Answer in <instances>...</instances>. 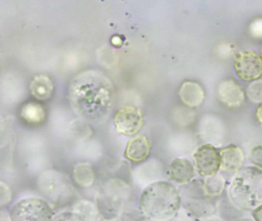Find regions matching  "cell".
<instances>
[{
    "mask_svg": "<svg viewBox=\"0 0 262 221\" xmlns=\"http://www.w3.org/2000/svg\"><path fill=\"white\" fill-rule=\"evenodd\" d=\"M70 98L76 113L92 121L98 120L105 117L112 108L113 85L102 74L89 71L73 80Z\"/></svg>",
    "mask_w": 262,
    "mask_h": 221,
    "instance_id": "6da1fadb",
    "label": "cell"
},
{
    "mask_svg": "<svg viewBox=\"0 0 262 221\" xmlns=\"http://www.w3.org/2000/svg\"><path fill=\"white\" fill-rule=\"evenodd\" d=\"M182 207L179 189L166 181L147 186L139 198L141 214L148 221H170Z\"/></svg>",
    "mask_w": 262,
    "mask_h": 221,
    "instance_id": "7a4b0ae2",
    "label": "cell"
},
{
    "mask_svg": "<svg viewBox=\"0 0 262 221\" xmlns=\"http://www.w3.org/2000/svg\"><path fill=\"white\" fill-rule=\"evenodd\" d=\"M227 194L231 205L237 210H254L262 204V170L243 167L233 176L227 187Z\"/></svg>",
    "mask_w": 262,
    "mask_h": 221,
    "instance_id": "3957f363",
    "label": "cell"
},
{
    "mask_svg": "<svg viewBox=\"0 0 262 221\" xmlns=\"http://www.w3.org/2000/svg\"><path fill=\"white\" fill-rule=\"evenodd\" d=\"M36 185L42 197L50 204L63 206L75 201L76 190L70 178L56 170H47L36 180Z\"/></svg>",
    "mask_w": 262,
    "mask_h": 221,
    "instance_id": "277c9868",
    "label": "cell"
},
{
    "mask_svg": "<svg viewBox=\"0 0 262 221\" xmlns=\"http://www.w3.org/2000/svg\"><path fill=\"white\" fill-rule=\"evenodd\" d=\"M179 192L182 207L197 219L214 216L217 212V197L207 194L202 180H194L189 184L182 186Z\"/></svg>",
    "mask_w": 262,
    "mask_h": 221,
    "instance_id": "5b68a950",
    "label": "cell"
},
{
    "mask_svg": "<svg viewBox=\"0 0 262 221\" xmlns=\"http://www.w3.org/2000/svg\"><path fill=\"white\" fill-rule=\"evenodd\" d=\"M130 193L131 189L125 181L119 178H111L105 181L98 197L97 206L101 215L105 211V214L107 213L111 217L118 216L129 198Z\"/></svg>",
    "mask_w": 262,
    "mask_h": 221,
    "instance_id": "8992f818",
    "label": "cell"
},
{
    "mask_svg": "<svg viewBox=\"0 0 262 221\" xmlns=\"http://www.w3.org/2000/svg\"><path fill=\"white\" fill-rule=\"evenodd\" d=\"M11 221H53L51 204L44 198L29 196L19 200L10 212Z\"/></svg>",
    "mask_w": 262,
    "mask_h": 221,
    "instance_id": "52a82bcc",
    "label": "cell"
},
{
    "mask_svg": "<svg viewBox=\"0 0 262 221\" xmlns=\"http://www.w3.org/2000/svg\"><path fill=\"white\" fill-rule=\"evenodd\" d=\"M196 171L202 176H213L220 170V151L212 144L200 146L194 153Z\"/></svg>",
    "mask_w": 262,
    "mask_h": 221,
    "instance_id": "ba28073f",
    "label": "cell"
},
{
    "mask_svg": "<svg viewBox=\"0 0 262 221\" xmlns=\"http://www.w3.org/2000/svg\"><path fill=\"white\" fill-rule=\"evenodd\" d=\"M116 130L125 136H133L143 125V116L140 109L127 105L121 108L115 115Z\"/></svg>",
    "mask_w": 262,
    "mask_h": 221,
    "instance_id": "9c48e42d",
    "label": "cell"
},
{
    "mask_svg": "<svg viewBox=\"0 0 262 221\" xmlns=\"http://www.w3.org/2000/svg\"><path fill=\"white\" fill-rule=\"evenodd\" d=\"M234 69L244 81L258 79L262 75V58L255 52H242L236 58Z\"/></svg>",
    "mask_w": 262,
    "mask_h": 221,
    "instance_id": "30bf717a",
    "label": "cell"
},
{
    "mask_svg": "<svg viewBox=\"0 0 262 221\" xmlns=\"http://www.w3.org/2000/svg\"><path fill=\"white\" fill-rule=\"evenodd\" d=\"M220 171L228 176H234L242 168L245 163V153L238 146H227L220 150Z\"/></svg>",
    "mask_w": 262,
    "mask_h": 221,
    "instance_id": "8fae6325",
    "label": "cell"
},
{
    "mask_svg": "<svg viewBox=\"0 0 262 221\" xmlns=\"http://www.w3.org/2000/svg\"><path fill=\"white\" fill-rule=\"evenodd\" d=\"M217 96L223 104L229 107H238L245 101L243 89L234 80L228 79L222 81L217 87Z\"/></svg>",
    "mask_w": 262,
    "mask_h": 221,
    "instance_id": "7c38bea8",
    "label": "cell"
},
{
    "mask_svg": "<svg viewBox=\"0 0 262 221\" xmlns=\"http://www.w3.org/2000/svg\"><path fill=\"white\" fill-rule=\"evenodd\" d=\"M194 164L185 158H176L169 166V176L177 184L185 185L194 181L196 174Z\"/></svg>",
    "mask_w": 262,
    "mask_h": 221,
    "instance_id": "4fadbf2b",
    "label": "cell"
},
{
    "mask_svg": "<svg viewBox=\"0 0 262 221\" xmlns=\"http://www.w3.org/2000/svg\"><path fill=\"white\" fill-rule=\"evenodd\" d=\"M151 148L149 139L145 135H140L128 141L125 150V156L133 162H142L149 156Z\"/></svg>",
    "mask_w": 262,
    "mask_h": 221,
    "instance_id": "5bb4252c",
    "label": "cell"
},
{
    "mask_svg": "<svg viewBox=\"0 0 262 221\" xmlns=\"http://www.w3.org/2000/svg\"><path fill=\"white\" fill-rule=\"evenodd\" d=\"M205 95L203 87L196 81H185L179 90V96L182 102L190 107H197L202 105Z\"/></svg>",
    "mask_w": 262,
    "mask_h": 221,
    "instance_id": "9a60e30c",
    "label": "cell"
},
{
    "mask_svg": "<svg viewBox=\"0 0 262 221\" xmlns=\"http://www.w3.org/2000/svg\"><path fill=\"white\" fill-rule=\"evenodd\" d=\"M70 211L82 221H101L102 219V215L97 204L88 200L74 201Z\"/></svg>",
    "mask_w": 262,
    "mask_h": 221,
    "instance_id": "2e32d148",
    "label": "cell"
},
{
    "mask_svg": "<svg viewBox=\"0 0 262 221\" xmlns=\"http://www.w3.org/2000/svg\"><path fill=\"white\" fill-rule=\"evenodd\" d=\"M54 90L53 81L47 75H36L30 83L32 95L40 101H47L52 97Z\"/></svg>",
    "mask_w": 262,
    "mask_h": 221,
    "instance_id": "e0dca14e",
    "label": "cell"
},
{
    "mask_svg": "<svg viewBox=\"0 0 262 221\" xmlns=\"http://www.w3.org/2000/svg\"><path fill=\"white\" fill-rule=\"evenodd\" d=\"M73 180L80 187H91L96 180L93 167L88 163L78 164L73 169Z\"/></svg>",
    "mask_w": 262,
    "mask_h": 221,
    "instance_id": "ac0fdd59",
    "label": "cell"
},
{
    "mask_svg": "<svg viewBox=\"0 0 262 221\" xmlns=\"http://www.w3.org/2000/svg\"><path fill=\"white\" fill-rule=\"evenodd\" d=\"M21 116L27 122L39 124L45 118V110L41 104L36 102H29L23 106Z\"/></svg>",
    "mask_w": 262,
    "mask_h": 221,
    "instance_id": "d6986e66",
    "label": "cell"
},
{
    "mask_svg": "<svg viewBox=\"0 0 262 221\" xmlns=\"http://www.w3.org/2000/svg\"><path fill=\"white\" fill-rule=\"evenodd\" d=\"M203 183L204 188L207 194L212 197L220 196L225 188V178L219 173L213 176H206Z\"/></svg>",
    "mask_w": 262,
    "mask_h": 221,
    "instance_id": "ffe728a7",
    "label": "cell"
},
{
    "mask_svg": "<svg viewBox=\"0 0 262 221\" xmlns=\"http://www.w3.org/2000/svg\"><path fill=\"white\" fill-rule=\"evenodd\" d=\"M247 95L253 102H262V80H257L248 85Z\"/></svg>",
    "mask_w": 262,
    "mask_h": 221,
    "instance_id": "44dd1931",
    "label": "cell"
},
{
    "mask_svg": "<svg viewBox=\"0 0 262 221\" xmlns=\"http://www.w3.org/2000/svg\"><path fill=\"white\" fill-rule=\"evenodd\" d=\"M248 161L254 167L262 170V146H256L251 149Z\"/></svg>",
    "mask_w": 262,
    "mask_h": 221,
    "instance_id": "7402d4cb",
    "label": "cell"
},
{
    "mask_svg": "<svg viewBox=\"0 0 262 221\" xmlns=\"http://www.w3.org/2000/svg\"><path fill=\"white\" fill-rule=\"evenodd\" d=\"M0 190H1V206L7 205L11 201L12 196H13V191L10 187L7 184L1 182L0 184Z\"/></svg>",
    "mask_w": 262,
    "mask_h": 221,
    "instance_id": "603a6c76",
    "label": "cell"
},
{
    "mask_svg": "<svg viewBox=\"0 0 262 221\" xmlns=\"http://www.w3.org/2000/svg\"><path fill=\"white\" fill-rule=\"evenodd\" d=\"M199 219L194 217L191 213L182 207L181 210L178 212L177 214L170 221H198Z\"/></svg>",
    "mask_w": 262,
    "mask_h": 221,
    "instance_id": "cb8c5ba5",
    "label": "cell"
},
{
    "mask_svg": "<svg viewBox=\"0 0 262 221\" xmlns=\"http://www.w3.org/2000/svg\"><path fill=\"white\" fill-rule=\"evenodd\" d=\"M53 221H82L74 213L69 211H62L56 213L53 217Z\"/></svg>",
    "mask_w": 262,
    "mask_h": 221,
    "instance_id": "d4e9b609",
    "label": "cell"
},
{
    "mask_svg": "<svg viewBox=\"0 0 262 221\" xmlns=\"http://www.w3.org/2000/svg\"><path fill=\"white\" fill-rule=\"evenodd\" d=\"M251 32L254 36L262 37V25L261 26H258L256 21H254L251 25Z\"/></svg>",
    "mask_w": 262,
    "mask_h": 221,
    "instance_id": "484cf974",
    "label": "cell"
},
{
    "mask_svg": "<svg viewBox=\"0 0 262 221\" xmlns=\"http://www.w3.org/2000/svg\"><path fill=\"white\" fill-rule=\"evenodd\" d=\"M252 217L254 221H262V204L252 210Z\"/></svg>",
    "mask_w": 262,
    "mask_h": 221,
    "instance_id": "4316f807",
    "label": "cell"
},
{
    "mask_svg": "<svg viewBox=\"0 0 262 221\" xmlns=\"http://www.w3.org/2000/svg\"><path fill=\"white\" fill-rule=\"evenodd\" d=\"M0 221H11V218H10V213L6 211L4 209L1 210V213H0Z\"/></svg>",
    "mask_w": 262,
    "mask_h": 221,
    "instance_id": "83f0119b",
    "label": "cell"
},
{
    "mask_svg": "<svg viewBox=\"0 0 262 221\" xmlns=\"http://www.w3.org/2000/svg\"><path fill=\"white\" fill-rule=\"evenodd\" d=\"M256 118L258 120L259 122L262 124V104L259 106L256 110Z\"/></svg>",
    "mask_w": 262,
    "mask_h": 221,
    "instance_id": "f1b7e54d",
    "label": "cell"
},
{
    "mask_svg": "<svg viewBox=\"0 0 262 221\" xmlns=\"http://www.w3.org/2000/svg\"><path fill=\"white\" fill-rule=\"evenodd\" d=\"M198 221H223L221 218L217 217V216H210L208 218H204V219H199Z\"/></svg>",
    "mask_w": 262,
    "mask_h": 221,
    "instance_id": "f546056e",
    "label": "cell"
},
{
    "mask_svg": "<svg viewBox=\"0 0 262 221\" xmlns=\"http://www.w3.org/2000/svg\"><path fill=\"white\" fill-rule=\"evenodd\" d=\"M112 42H113V44L114 45V46H119L122 45V40H121V38H119V37L115 36L113 37V39H112Z\"/></svg>",
    "mask_w": 262,
    "mask_h": 221,
    "instance_id": "4dcf8cb0",
    "label": "cell"
},
{
    "mask_svg": "<svg viewBox=\"0 0 262 221\" xmlns=\"http://www.w3.org/2000/svg\"><path fill=\"white\" fill-rule=\"evenodd\" d=\"M234 221H254V219H248V218H240V219H235Z\"/></svg>",
    "mask_w": 262,
    "mask_h": 221,
    "instance_id": "1f68e13d",
    "label": "cell"
},
{
    "mask_svg": "<svg viewBox=\"0 0 262 221\" xmlns=\"http://www.w3.org/2000/svg\"><path fill=\"white\" fill-rule=\"evenodd\" d=\"M261 55H262V49H261Z\"/></svg>",
    "mask_w": 262,
    "mask_h": 221,
    "instance_id": "d6a6232c",
    "label": "cell"
}]
</instances>
